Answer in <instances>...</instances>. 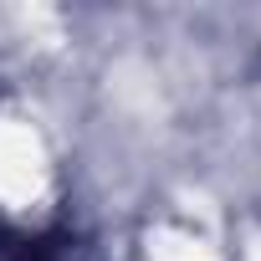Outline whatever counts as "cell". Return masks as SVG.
Here are the masks:
<instances>
[{"mask_svg":"<svg viewBox=\"0 0 261 261\" xmlns=\"http://www.w3.org/2000/svg\"><path fill=\"white\" fill-rule=\"evenodd\" d=\"M0 261H67L46 241H0Z\"/></svg>","mask_w":261,"mask_h":261,"instance_id":"1","label":"cell"}]
</instances>
